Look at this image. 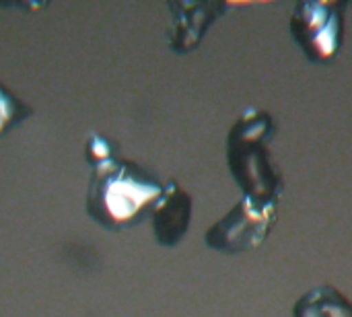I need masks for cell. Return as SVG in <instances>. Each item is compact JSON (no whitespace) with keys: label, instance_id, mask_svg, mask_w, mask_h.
<instances>
[{"label":"cell","instance_id":"9","mask_svg":"<svg viewBox=\"0 0 352 317\" xmlns=\"http://www.w3.org/2000/svg\"><path fill=\"white\" fill-rule=\"evenodd\" d=\"M116 149H113V142L107 140L105 136L101 134H91L89 140H87V159L89 161H103V159H109V157H116Z\"/></svg>","mask_w":352,"mask_h":317},{"label":"cell","instance_id":"8","mask_svg":"<svg viewBox=\"0 0 352 317\" xmlns=\"http://www.w3.org/2000/svg\"><path fill=\"white\" fill-rule=\"evenodd\" d=\"M29 116L31 109L21 103L4 85H0V136H4L10 128L19 126Z\"/></svg>","mask_w":352,"mask_h":317},{"label":"cell","instance_id":"5","mask_svg":"<svg viewBox=\"0 0 352 317\" xmlns=\"http://www.w3.org/2000/svg\"><path fill=\"white\" fill-rule=\"evenodd\" d=\"M155 239L163 248H175L188 233L192 221V196L175 182H167L153 210Z\"/></svg>","mask_w":352,"mask_h":317},{"label":"cell","instance_id":"4","mask_svg":"<svg viewBox=\"0 0 352 317\" xmlns=\"http://www.w3.org/2000/svg\"><path fill=\"white\" fill-rule=\"evenodd\" d=\"M276 215V202H260L243 196L227 217H223L208 229L204 241L210 250L223 254L250 252L272 233Z\"/></svg>","mask_w":352,"mask_h":317},{"label":"cell","instance_id":"1","mask_svg":"<svg viewBox=\"0 0 352 317\" xmlns=\"http://www.w3.org/2000/svg\"><path fill=\"white\" fill-rule=\"evenodd\" d=\"M163 188L155 173L116 155L95 163L87 210L103 227L122 231L153 210Z\"/></svg>","mask_w":352,"mask_h":317},{"label":"cell","instance_id":"7","mask_svg":"<svg viewBox=\"0 0 352 317\" xmlns=\"http://www.w3.org/2000/svg\"><path fill=\"white\" fill-rule=\"evenodd\" d=\"M293 317H352V303L336 287L320 285L297 299Z\"/></svg>","mask_w":352,"mask_h":317},{"label":"cell","instance_id":"6","mask_svg":"<svg viewBox=\"0 0 352 317\" xmlns=\"http://www.w3.org/2000/svg\"><path fill=\"white\" fill-rule=\"evenodd\" d=\"M223 2H169L171 10V47L177 54L192 52L208 27L225 12Z\"/></svg>","mask_w":352,"mask_h":317},{"label":"cell","instance_id":"2","mask_svg":"<svg viewBox=\"0 0 352 317\" xmlns=\"http://www.w3.org/2000/svg\"><path fill=\"white\" fill-rule=\"evenodd\" d=\"M274 134L276 122L268 111L256 107L243 111L227 136V163L243 196L278 204L285 179L268 151Z\"/></svg>","mask_w":352,"mask_h":317},{"label":"cell","instance_id":"3","mask_svg":"<svg viewBox=\"0 0 352 317\" xmlns=\"http://www.w3.org/2000/svg\"><path fill=\"white\" fill-rule=\"evenodd\" d=\"M346 2H299L289 29L309 62L332 64L344 39Z\"/></svg>","mask_w":352,"mask_h":317}]
</instances>
